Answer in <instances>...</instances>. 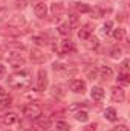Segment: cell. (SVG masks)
Here are the masks:
<instances>
[{
    "label": "cell",
    "mask_w": 130,
    "mask_h": 131,
    "mask_svg": "<svg viewBox=\"0 0 130 131\" xmlns=\"http://www.w3.org/2000/svg\"><path fill=\"white\" fill-rule=\"evenodd\" d=\"M118 81H119V82H123V84H129V82H130L129 73H127V72H123V73H119V75H118Z\"/></svg>",
    "instance_id": "27"
},
{
    "label": "cell",
    "mask_w": 130,
    "mask_h": 131,
    "mask_svg": "<svg viewBox=\"0 0 130 131\" xmlns=\"http://www.w3.org/2000/svg\"><path fill=\"white\" fill-rule=\"evenodd\" d=\"M126 99V93L121 87H113L112 89V101L113 102H124Z\"/></svg>",
    "instance_id": "8"
},
{
    "label": "cell",
    "mask_w": 130,
    "mask_h": 131,
    "mask_svg": "<svg viewBox=\"0 0 130 131\" xmlns=\"http://www.w3.org/2000/svg\"><path fill=\"white\" fill-rule=\"evenodd\" d=\"M129 60H124V61H123V70H124V72H127V70H129Z\"/></svg>",
    "instance_id": "31"
},
{
    "label": "cell",
    "mask_w": 130,
    "mask_h": 131,
    "mask_svg": "<svg viewBox=\"0 0 130 131\" xmlns=\"http://www.w3.org/2000/svg\"><path fill=\"white\" fill-rule=\"evenodd\" d=\"M9 64L14 69H18V67H23L25 66V58L22 55H11L9 57Z\"/></svg>",
    "instance_id": "9"
},
{
    "label": "cell",
    "mask_w": 130,
    "mask_h": 131,
    "mask_svg": "<svg viewBox=\"0 0 130 131\" xmlns=\"http://www.w3.org/2000/svg\"><path fill=\"white\" fill-rule=\"evenodd\" d=\"M75 47H73V43L70 41V40H63L61 41V52L63 53H69V52H72Z\"/></svg>",
    "instance_id": "19"
},
{
    "label": "cell",
    "mask_w": 130,
    "mask_h": 131,
    "mask_svg": "<svg viewBox=\"0 0 130 131\" xmlns=\"http://www.w3.org/2000/svg\"><path fill=\"white\" fill-rule=\"evenodd\" d=\"M69 87H70V90H72L73 93H78V95H83V93L86 92V82L81 81V79H73V81H70Z\"/></svg>",
    "instance_id": "5"
},
{
    "label": "cell",
    "mask_w": 130,
    "mask_h": 131,
    "mask_svg": "<svg viewBox=\"0 0 130 131\" xmlns=\"http://www.w3.org/2000/svg\"><path fill=\"white\" fill-rule=\"evenodd\" d=\"M73 117H75L78 122H87L89 114H87L86 110H75V111H73Z\"/></svg>",
    "instance_id": "12"
},
{
    "label": "cell",
    "mask_w": 130,
    "mask_h": 131,
    "mask_svg": "<svg viewBox=\"0 0 130 131\" xmlns=\"http://www.w3.org/2000/svg\"><path fill=\"white\" fill-rule=\"evenodd\" d=\"M46 87H48V73L44 69H40L38 75H37V87L35 89L38 92H43V90H46Z\"/></svg>",
    "instance_id": "4"
},
{
    "label": "cell",
    "mask_w": 130,
    "mask_h": 131,
    "mask_svg": "<svg viewBox=\"0 0 130 131\" xmlns=\"http://www.w3.org/2000/svg\"><path fill=\"white\" fill-rule=\"evenodd\" d=\"M55 128H57V131H69L70 130V125L67 122H64V121H58L55 124Z\"/></svg>",
    "instance_id": "25"
},
{
    "label": "cell",
    "mask_w": 130,
    "mask_h": 131,
    "mask_svg": "<svg viewBox=\"0 0 130 131\" xmlns=\"http://www.w3.org/2000/svg\"><path fill=\"white\" fill-rule=\"evenodd\" d=\"M86 76H87L89 79H95L98 76V69L94 67V66H89V67L86 69Z\"/></svg>",
    "instance_id": "22"
},
{
    "label": "cell",
    "mask_w": 130,
    "mask_h": 131,
    "mask_svg": "<svg viewBox=\"0 0 130 131\" xmlns=\"http://www.w3.org/2000/svg\"><path fill=\"white\" fill-rule=\"evenodd\" d=\"M32 40L37 43V44H46V41H44L43 38H40V37H32Z\"/></svg>",
    "instance_id": "29"
},
{
    "label": "cell",
    "mask_w": 130,
    "mask_h": 131,
    "mask_svg": "<svg viewBox=\"0 0 130 131\" xmlns=\"http://www.w3.org/2000/svg\"><path fill=\"white\" fill-rule=\"evenodd\" d=\"M116 131H129V128H127L126 125H119V127H118V130H116Z\"/></svg>",
    "instance_id": "34"
},
{
    "label": "cell",
    "mask_w": 130,
    "mask_h": 131,
    "mask_svg": "<svg viewBox=\"0 0 130 131\" xmlns=\"http://www.w3.org/2000/svg\"><path fill=\"white\" fill-rule=\"evenodd\" d=\"M29 58H31V61L35 63V64H43L46 61V55L40 49H32L31 53H29Z\"/></svg>",
    "instance_id": "6"
},
{
    "label": "cell",
    "mask_w": 130,
    "mask_h": 131,
    "mask_svg": "<svg viewBox=\"0 0 130 131\" xmlns=\"http://www.w3.org/2000/svg\"><path fill=\"white\" fill-rule=\"evenodd\" d=\"M95 130H97V125H95V124H92V125L87 127V131H95Z\"/></svg>",
    "instance_id": "35"
},
{
    "label": "cell",
    "mask_w": 130,
    "mask_h": 131,
    "mask_svg": "<svg viewBox=\"0 0 130 131\" xmlns=\"http://www.w3.org/2000/svg\"><path fill=\"white\" fill-rule=\"evenodd\" d=\"M86 47L90 49V50H97L98 47H99V41H98V38H95L94 35H90V37L86 40Z\"/></svg>",
    "instance_id": "13"
},
{
    "label": "cell",
    "mask_w": 130,
    "mask_h": 131,
    "mask_svg": "<svg viewBox=\"0 0 130 131\" xmlns=\"http://www.w3.org/2000/svg\"><path fill=\"white\" fill-rule=\"evenodd\" d=\"M5 72H6V69H5V66L0 63V78H3V75H5Z\"/></svg>",
    "instance_id": "32"
},
{
    "label": "cell",
    "mask_w": 130,
    "mask_h": 131,
    "mask_svg": "<svg viewBox=\"0 0 130 131\" xmlns=\"http://www.w3.org/2000/svg\"><path fill=\"white\" fill-rule=\"evenodd\" d=\"M23 114L28 117V119H37L40 114H41V107L38 105V104H35V102H29V104H26L25 105V108H23Z\"/></svg>",
    "instance_id": "2"
},
{
    "label": "cell",
    "mask_w": 130,
    "mask_h": 131,
    "mask_svg": "<svg viewBox=\"0 0 130 131\" xmlns=\"http://www.w3.org/2000/svg\"><path fill=\"white\" fill-rule=\"evenodd\" d=\"M31 81H32V78H31V73H29L28 70L17 72V73L11 75V76L8 78V84H9V87H12V89H18V90H23V89L29 87V85H31Z\"/></svg>",
    "instance_id": "1"
},
{
    "label": "cell",
    "mask_w": 130,
    "mask_h": 131,
    "mask_svg": "<svg viewBox=\"0 0 130 131\" xmlns=\"http://www.w3.org/2000/svg\"><path fill=\"white\" fill-rule=\"evenodd\" d=\"M67 23L70 25V28H77L78 26V17L73 15V14H69V21Z\"/></svg>",
    "instance_id": "28"
},
{
    "label": "cell",
    "mask_w": 130,
    "mask_h": 131,
    "mask_svg": "<svg viewBox=\"0 0 130 131\" xmlns=\"http://www.w3.org/2000/svg\"><path fill=\"white\" fill-rule=\"evenodd\" d=\"M34 12H35V15H37L38 18H44V17L48 15V3H44V2H38V3H35V6H34Z\"/></svg>",
    "instance_id": "7"
},
{
    "label": "cell",
    "mask_w": 130,
    "mask_h": 131,
    "mask_svg": "<svg viewBox=\"0 0 130 131\" xmlns=\"http://www.w3.org/2000/svg\"><path fill=\"white\" fill-rule=\"evenodd\" d=\"M75 9L78 12H81V14H86V12H90L92 11V8L87 3H75Z\"/></svg>",
    "instance_id": "21"
},
{
    "label": "cell",
    "mask_w": 130,
    "mask_h": 131,
    "mask_svg": "<svg viewBox=\"0 0 130 131\" xmlns=\"http://www.w3.org/2000/svg\"><path fill=\"white\" fill-rule=\"evenodd\" d=\"M3 95H6V93H5V90H3V87L0 85V96H3Z\"/></svg>",
    "instance_id": "36"
},
{
    "label": "cell",
    "mask_w": 130,
    "mask_h": 131,
    "mask_svg": "<svg viewBox=\"0 0 130 131\" xmlns=\"http://www.w3.org/2000/svg\"><path fill=\"white\" fill-rule=\"evenodd\" d=\"M92 12H95V18H101V17H103V11H101L99 8H97V9L92 11Z\"/></svg>",
    "instance_id": "30"
},
{
    "label": "cell",
    "mask_w": 130,
    "mask_h": 131,
    "mask_svg": "<svg viewBox=\"0 0 130 131\" xmlns=\"http://www.w3.org/2000/svg\"><path fill=\"white\" fill-rule=\"evenodd\" d=\"M90 96H92L94 101H101V99L104 98V90L101 87H94L92 92H90Z\"/></svg>",
    "instance_id": "16"
},
{
    "label": "cell",
    "mask_w": 130,
    "mask_h": 131,
    "mask_svg": "<svg viewBox=\"0 0 130 131\" xmlns=\"http://www.w3.org/2000/svg\"><path fill=\"white\" fill-rule=\"evenodd\" d=\"M70 29H72V28H70V25H69L67 21H66V23H61V25L58 26V32L61 34V35H69V34H70Z\"/></svg>",
    "instance_id": "24"
},
{
    "label": "cell",
    "mask_w": 130,
    "mask_h": 131,
    "mask_svg": "<svg viewBox=\"0 0 130 131\" xmlns=\"http://www.w3.org/2000/svg\"><path fill=\"white\" fill-rule=\"evenodd\" d=\"M25 0H17V8H25Z\"/></svg>",
    "instance_id": "33"
},
{
    "label": "cell",
    "mask_w": 130,
    "mask_h": 131,
    "mask_svg": "<svg viewBox=\"0 0 130 131\" xmlns=\"http://www.w3.org/2000/svg\"><path fill=\"white\" fill-rule=\"evenodd\" d=\"M104 117H106L107 121H110V122H115V121L118 119V113H116V110H115L113 107H109V108L104 110Z\"/></svg>",
    "instance_id": "11"
},
{
    "label": "cell",
    "mask_w": 130,
    "mask_h": 131,
    "mask_svg": "<svg viewBox=\"0 0 130 131\" xmlns=\"http://www.w3.org/2000/svg\"><path fill=\"white\" fill-rule=\"evenodd\" d=\"M34 128L35 131H48L51 128V119L48 116L40 114L37 119H34Z\"/></svg>",
    "instance_id": "3"
},
{
    "label": "cell",
    "mask_w": 130,
    "mask_h": 131,
    "mask_svg": "<svg viewBox=\"0 0 130 131\" xmlns=\"http://www.w3.org/2000/svg\"><path fill=\"white\" fill-rule=\"evenodd\" d=\"M113 38L115 40H118V41H123L124 38H126V31L123 29V28H116V29H113Z\"/></svg>",
    "instance_id": "20"
},
{
    "label": "cell",
    "mask_w": 130,
    "mask_h": 131,
    "mask_svg": "<svg viewBox=\"0 0 130 131\" xmlns=\"http://www.w3.org/2000/svg\"><path fill=\"white\" fill-rule=\"evenodd\" d=\"M121 55H123V49H121V47H118V46L110 47V50H109V57H110L112 60H118V58H121Z\"/></svg>",
    "instance_id": "18"
},
{
    "label": "cell",
    "mask_w": 130,
    "mask_h": 131,
    "mask_svg": "<svg viewBox=\"0 0 130 131\" xmlns=\"http://www.w3.org/2000/svg\"><path fill=\"white\" fill-rule=\"evenodd\" d=\"M98 73L101 75V78H104V79H109V78H112L113 76V70L109 67V66H103L99 70H98Z\"/></svg>",
    "instance_id": "15"
},
{
    "label": "cell",
    "mask_w": 130,
    "mask_h": 131,
    "mask_svg": "<svg viewBox=\"0 0 130 131\" xmlns=\"http://www.w3.org/2000/svg\"><path fill=\"white\" fill-rule=\"evenodd\" d=\"M51 11H52V14H54L55 17H60V15H63V12H64V6H63L61 3H52Z\"/></svg>",
    "instance_id": "17"
},
{
    "label": "cell",
    "mask_w": 130,
    "mask_h": 131,
    "mask_svg": "<svg viewBox=\"0 0 130 131\" xmlns=\"http://www.w3.org/2000/svg\"><path fill=\"white\" fill-rule=\"evenodd\" d=\"M3 122H5L8 127H12V125H15V124L18 122V116H17L15 113H6L5 117H3Z\"/></svg>",
    "instance_id": "10"
},
{
    "label": "cell",
    "mask_w": 130,
    "mask_h": 131,
    "mask_svg": "<svg viewBox=\"0 0 130 131\" xmlns=\"http://www.w3.org/2000/svg\"><path fill=\"white\" fill-rule=\"evenodd\" d=\"M12 105V98L8 95H3L2 96V99H0V108H6V107H11Z\"/></svg>",
    "instance_id": "23"
},
{
    "label": "cell",
    "mask_w": 130,
    "mask_h": 131,
    "mask_svg": "<svg viewBox=\"0 0 130 131\" xmlns=\"http://www.w3.org/2000/svg\"><path fill=\"white\" fill-rule=\"evenodd\" d=\"M90 35H92V29H90V26H84V28H81V29L78 31V38H80L81 41H86Z\"/></svg>",
    "instance_id": "14"
},
{
    "label": "cell",
    "mask_w": 130,
    "mask_h": 131,
    "mask_svg": "<svg viewBox=\"0 0 130 131\" xmlns=\"http://www.w3.org/2000/svg\"><path fill=\"white\" fill-rule=\"evenodd\" d=\"M112 28H113V23H112V21H106V23L103 25L101 34H103V35H109V34L112 32Z\"/></svg>",
    "instance_id": "26"
}]
</instances>
